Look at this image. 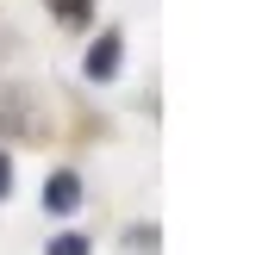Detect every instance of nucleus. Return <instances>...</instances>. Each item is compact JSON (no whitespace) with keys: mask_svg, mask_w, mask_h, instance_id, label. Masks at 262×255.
I'll list each match as a JSON object with an SVG mask.
<instances>
[{"mask_svg":"<svg viewBox=\"0 0 262 255\" xmlns=\"http://www.w3.org/2000/svg\"><path fill=\"white\" fill-rule=\"evenodd\" d=\"M75 206H81V174H75V168H56V174L44 181V212H50V218H69Z\"/></svg>","mask_w":262,"mask_h":255,"instance_id":"obj_1","label":"nucleus"},{"mask_svg":"<svg viewBox=\"0 0 262 255\" xmlns=\"http://www.w3.org/2000/svg\"><path fill=\"white\" fill-rule=\"evenodd\" d=\"M119 50H125L119 31H100V38L88 44V62H81V69H88L94 81H113V75H119Z\"/></svg>","mask_w":262,"mask_h":255,"instance_id":"obj_2","label":"nucleus"},{"mask_svg":"<svg viewBox=\"0 0 262 255\" xmlns=\"http://www.w3.org/2000/svg\"><path fill=\"white\" fill-rule=\"evenodd\" d=\"M50 7H56L62 25H81V19H88V0H50Z\"/></svg>","mask_w":262,"mask_h":255,"instance_id":"obj_3","label":"nucleus"},{"mask_svg":"<svg viewBox=\"0 0 262 255\" xmlns=\"http://www.w3.org/2000/svg\"><path fill=\"white\" fill-rule=\"evenodd\" d=\"M50 255H88V237H75V231H69V237H56Z\"/></svg>","mask_w":262,"mask_h":255,"instance_id":"obj_4","label":"nucleus"},{"mask_svg":"<svg viewBox=\"0 0 262 255\" xmlns=\"http://www.w3.org/2000/svg\"><path fill=\"white\" fill-rule=\"evenodd\" d=\"M13 193V162H7V149H0V199Z\"/></svg>","mask_w":262,"mask_h":255,"instance_id":"obj_5","label":"nucleus"}]
</instances>
